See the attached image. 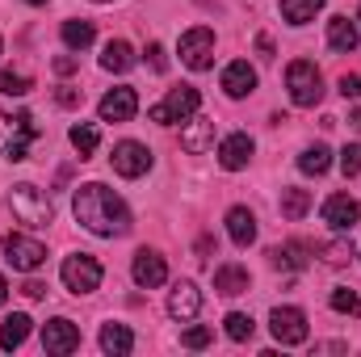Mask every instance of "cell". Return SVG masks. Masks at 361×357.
Returning <instances> with one entry per match:
<instances>
[{"instance_id": "ac0fdd59", "label": "cell", "mask_w": 361, "mask_h": 357, "mask_svg": "<svg viewBox=\"0 0 361 357\" xmlns=\"http://www.w3.org/2000/svg\"><path fill=\"white\" fill-rule=\"evenodd\" d=\"M227 236H231V244L248 248V244L257 240V214H252L248 206H231V210H227Z\"/></svg>"}, {"instance_id": "e0dca14e", "label": "cell", "mask_w": 361, "mask_h": 357, "mask_svg": "<svg viewBox=\"0 0 361 357\" xmlns=\"http://www.w3.org/2000/svg\"><path fill=\"white\" fill-rule=\"evenodd\" d=\"M180 147L189 152V156H202V152H210L214 147V122L210 118H189V126L180 131Z\"/></svg>"}, {"instance_id": "277c9868", "label": "cell", "mask_w": 361, "mask_h": 357, "mask_svg": "<svg viewBox=\"0 0 361 357\" xmlns=\"http://www.w3.org/2000/svg\"><path fill=\"white\" fill-rule=\"evenodd\" d=\"M197 105H202L197 89L180 85V89H169V97H164L160 105H152V109H147V118H152V122H160V126H173V122H189V118L197 114Z\"/></svg>"}, {"instance_id": "d4e9b609", "label": "cell", "mask_w": 361, "mask_h": 357, "mask_svg": "<svg viewBox=\"0 0 361 357\" xmlns=\"http://www.w3.org/2000/svg\"><path fill=\"white\" fill-rule=\"evenodd\" d=\"M298 169H302L307 177H324V173L332 169V152H328L324 143H311V147L298 156Z\"/></svg>"}, {"instance_id": "ee69618b", "label": "cell", "mask_w": 361, "mask_h": 357, "mask_svg": "<svg viewBox=\"0 0 361 357\" xmlns=\"http://www.w3.org/2000/svg\"><path fill=\"white\" fill-rule=\"evenodd\" d=\"M349 126H357V131H361V109H353V114H349Z\"/></svg>"}, {"instance_id": "3957f363", "label": "cell", "mask_w": 361, "mask_h": 357, "mask_svg": "<svg viewBox=\"0 0 361 357\" xmlns=\"http://www.w3.org/2000/svg\"><path fill=\"white\" fill-rule=\"evenodd\" d=\"M286 89H290V101H294V105L311 109V105L324 101V76H319V68H315L311 59H294V63L286 68Z\"/></svg>"}, {"instance_id": "b9f144b4", "label": "cell", "mask_w": 361, "mask_h": 357, "mask_svg": "<svg viewBox=\"0 0 361 357\" xmlns=\"http://www.w3.org/2000/svg\"><path fill=\"white\" fill-rule=\"evenodd\" d=\"M21 294H25V298H42V294H47V286H42V282H34V277H30V282H25V286H21Z\"/></svg>"}, {"instance_id": "8fae6325", "label": "cell", "mask_w": 361, "mask_h": 357, "mask_svg": "<svg viewBox=\"0 0 361 357\" xmlns=\"http://www.w3.org/2000/svg\"><path fill=\"white\" fill-rule=\"evenodd\" d=\"M130 277H135V286L156 290V286L169 282V265H164V257H160L156 248H139V253H135V265H130Z\"/></svg>"}, {"instance_id": "5bb4252c", "label": "cell", "mask_w": 361, "mask_h": 357, "mask_svg": "<svg viewBox=\"0 0 361 357\" xmlns=\"http://www.w3.org/2000/svg\"><path fill=\"white\" fill-rule=\"evenodd\" d=\"M252 152H257V143H252L244 131H235V135H227V139L219 143V164H223L227 173H240V169L252 164Z\"/></svg>"}, {"instance_id": "d6a6232c", "label": "cell", "mask_w": 361, "mask_h": 357, "mask_svg": "<svg viewBox=\"0 0 361 357\" xmlns=\"http://www.w3.org/2000/svg\"><path fill=\"white\" fill-rule=\"evenodd\" d=\"M30 89H34V80H30L25 72H17V68H4V72H0V92H4V97H25Z\"/></svg>"}, {"instance_id": "f35d334b", "label": "cell", "mask_w": 361, "mask_h": 357, "mask_svg": "<svg viewBox=\"0 0 361 357\" xmlns=\"http://www.w3.org/2000/svg\"><path fill=\"white\" fill-rule=\"evenodd\" d=\"M55 101H59L63 109H76V105H80V89H59L55 92Z\"/></svg>"}, {"instance_id": "484cf974", "label": "cell", "mask_w": 361, "mask_h": 357, "mask_svg": "<svg viewBox=\"0 0 361 357\" xmlns=\"http://www.w3.org/2000/svg\"><path fill=\"white\" fill-rule=\"evenodd\" d=\"M13 131H17V135L8 139V147H4V156H8V160L17 164V160H25V152H30V143H34V139L42 135V126H34V122H25V126H13Z\"/></svg>"}, {"instance_id": "f1b7e54d", "label": "cell", "mask_w": 361, "mask_h": 357, "mask_svg": "<svg viewBox=\"0 0 361 357\" xmlns=\"http://www.w3.org/2000/svg\"><path fill=\"white\" fill-rule=\"evenodd\" d=\"M68 139H72V147L80 152V160H89L92 152H97V143H101V131H97L92 122H76V126L68 131Z\"/></svg>"}, {"instance_id": "7bdbcfd3", "label": "cell", "mask_w": 361, "mask_h": 357, "mask_svg": "<svg viewBox=\"0 0 361 357\" xmlns=\"http://www.w3.org/2000/svg\"><path fill=\"white\" fill-rule=\"evenodd\" d=\"M210 248H214V240H210V236H202V240H197V257L206 261V257H210Z\"/></svg>"}, {"instance_id": "9a60e30c", "label": "cell", "mask_w": 361, "mask_h": 357, "mask_svg": "<svg viewBox=\"0 0 361 357\" xmlns=\"http://www.w3.org/2000/svg\"><path fill=\"white\" fill-rule=\"evenodd\" d=\"M223 92H227L231 101H240V97L257 92V68H252L248 59H235V63H227V68H223Z\"/></svg>"}, {"instance_id": "8d00e7d4", "label": "cell", "mask_w": 361, "mask_h": 357, "mask_svg": "<svg viewBox=\"0 0 361 357\" xmlns=\"http://www.w3.org/2000/svg\"><path fill=\"white\" fill-rule=\"evenodd\" d=\"M147 63H152V72H169V59H164V47L160 42L147 47Z\"/></svg>"}, {"instance_id": "74e56055", "label": "cell", "mask_w": 361, "mask_h": 357, "mask_svg": "<svg viewBox=\"0 0 361 357\" xmlns=\"http://www.w3.org/2000/svg\"><path fill=\"white\" fill-rule=\"evenodd\" d=\"M341 92L353 97V101H361V76H349V72H345V76H341Z\"/></svg>"}, {"instance_id": "9c48e42d", "label": "cell", "mask_w": 361, "mask_h": 357, "mask_svg": "<svg viewBox=\"0 0 361 357\" xmlns=\"http://www.w3.org/2000/svg\"><path fill=\"white\" fill-rule=\"evenodd\" d=\"M147 169H152V152H147L143 143H135V139H122V143L114 147V173H118V177L135 181V177H143Z\"/></svg>"}, {"instance_id": "8992f818", "label": "cell", "mask_w": 361, "mask_h": 357, "mask_svg": "<svg viewBox=\"0 0 361 357\" xmlns=\"http://www.w3.org/2000/svg\"><path fill=\"white\" fill-rule=\"evenodd\" d=\"M180 63L189 72H206L214 63V30H206V25L185 30L180 34Z\"/></svg>"}, {"instance_id": "30bf717a", "label": "cell", "mask_w": 361, "mask_h": 357, "mask_svg": "<svg viewBox=\"0 0 361 357\" xmlns=\"http://www.w3.org/2000/svg\"><path fill=\"white\" fill-rule=\"evenodd\" d=\"M42 349L55 357H68L80 349V328L72 324V320H51V324H42Z\"/></svg>"}, {"instance_id": "7c38bea8", "label": "cell", "mask_w": 361, "mask_h": 357, "mask_svg": "<svg viewBox=\"0 0 361 357\" xmlns=\"http://www.w3.org/2000/svg\"><path fill=\"white\" fill-rule=\"evenodd\" d=\"M361 219V202L357 198H349V193H332L328 202H324V223L332 227V231H353Z\"/></svg>"}, {"instance_id": "d6986e66", "label": "cell", "mask_w": 361, "mask_h": 357, "mask_svg": "<svg viewBox=\"0 0 361 357\" xmlns=\"http://www.w3.org/2000/svg\"><path fill=\"white\" fill-rule=\"evenodd\" d=\"M357 42H361V30L349 17H332V21H328V47H332V51L349 55V51H357Z\"/></svg>"}, {"instance_id": "52a82bcc", "label": "cell", "mask_w": 361, "mask_h": 357, "mask_svg": "<svg viewBox=\"0 0 361 357\" xmlns=\"http://www.w3.org/2000/svg\"><path fill=\"white\" fill-rule=\"evenodd\" d=\"M4 261L21 273H34V269L47 265V248L30 236H4Z\"/></svg>"}, {"instance_id": "6da1fadb", "label": "cell", "mask_w": 361, "mask_h": 357, "mask_svg": "<svg viewBox=\"0 0 361 357\" xmlns=\"http://www.w3.org/2000/svg\"><path fill=\"white\" fill-rule=\"evenodd\" d=\"M72 210H76V223H80L85 231H92V236H101V240H114V236H126V231H130V210H126V202H122L109 185H101V181H89V185L76 189Z\"/></svg>"}, {"instance_id": "603a6c76", "label": "cell", "mask_w": 361, "mask_h": 357, "mask_svg": "<svg viewBox=\"0 0 361 357\" xmlns=\"http://www.w3.org/2000/svg\"><path fill=\"white\" fill-rule=\"evenodd\" d=\"M101 68H105V72H130V68H135V51H130V42H122V38L105 42V51H101Z\"/></svg>"}, {"instance_id": "ba28073f", "label": "cell", "mask_w": 361, "mask_h": 357, "mask_svg": "<svg viewBox=\"0 0 361 357\" xmlns=\"http://www.w3.org/2000/svg\"><path fill=\"white\" fill-rule=\"evenodd\" d=\"M269 332L277 345H302L307 341V315L298 307H273Z\"/></svg>"}, {"instance_id": "f6af8a7d", "label": "cell", "mask_w": 361, "mask_h": 357, "mask_svg": "<svg viewBox=\"0 0 361 357\" xmlns=\"http://www.w3.org/2000/svg\"><path fill=\"white\" fill-rule=\"evenodd\" d=\"M4 298H8V282L0 277V307H4Z\"/></svg>"}, {"instance_id": "83f0119b", "label": "cell", "mask_w": 361, "mask_h": 357, "mask_svg": "<svg viewBox=\"0 0 361 357\" xmlns=\"http://www.w3.org/2000/svg\"><path fill=\"white\" fill-rule=\"evenodd\" d=\"M319 8H324V0H281V17H286L290 25H307V21H315Z\"/></svg>"}, {"instance_id": "1f68e13d", "label": "cell", "mask_w": 361, "mask_h": 357, "mask_svg": "<svg viewBox=\"0 0 361 357\" xmlns=\"http://www.w3.org/2000/svg\"><path fill=\"white\" fill-rule=\"evenodd\" d=\"M315 253H319L324 265H349L353 244H349V240H332V244H315Z\"/></svg>"}, {"instance_id": "cb8c5ba5", "label": "cell", "mask_w": 361, "mask_h": 357, "mask_svg": "<svg viewBox=\"0 0 361 357\" xmlns=\"http://www.w3.org/2000/svg\"><path fill=\"white\" fill-rule=\"evenodd\" d=\"M30 315H21V311H13V315H4L0 320V349H17L25 337H30Z\"/></svg>"}, {"instance_id": "c3c4849f", "label": "cell", "mask_w": 361, "mask_h": 357, "mask_svg": "<svg viewBox=\"0 0 361 357\" xmlns=\"http://www.w3.org/2000/svg\"><path fill=\"white\" fill-rule=\"evenodd\" d=\"M357 21H361V13H357Z\"/></svg>"}, {"instance_id": "836d02e7", "label": "cell", "mask_w": 361, "mask_h": 357, "mask_svg": "<svg viewBox=\"0 0 361 357\" xmlns=\"http://www.w3.org/2000/svg\"><path fill=\"white\" fill-rule=\"evenodd\" d=\"M328 303H332V311H341V315H361V298H357V290H349V286H336Z\"/></svg>"}, {"instance_id": "5b68a950", "label": "cell", "mask_w": 361, "mask_h": 357, "mask_svg": "<svg viewBox=\"0 0 361 357\" xmlns=\"http://www.w3.org/2000/svg\"><path fill=\"white\" fill-rule=\"evenodd\" d=\"M59 277H63V286H68L72 294H92V290L101 286L105 269H101V261L89 257V253H72V257L63 261V269H59Z\"/></svg>"}, {"instance_id": "7402d4cb", "label": "cell", "mask_w": 361, "mask_h": 357, "mask_svg": "<svg viewBox=\"0 0 361 357\" xmlns=\"http://www.w3.org/2000/svg\"><path fill=\"white\" fill-rule=\"evenodd\" d=\"M101 349L109 357H126L135 349V332H130L126 324H105V328H101Z\"/></svg>"}, {"instance_id": "60d3db41", "label": "cell", "mask_w": 361, "mask_h": 357, "mask_svg": "<svg viewBox=\"0 0 361 357\" xmlns=\"http://www.w3.org/2000/svg\"><path fill=\"white\" fill-rule=\"evenodd\" d=\"M4 122H8V126H25V122H34V118H30L25 109H8V114H4Z\"/></svg>"}, {"instance_id": "e575fe53", "label": "cell", "mask_w": 361, "mask_h": 357, "mask_svg": "<svg viewBox=\"0 0 361 357\" xmlns=\"http://www.w3.org/2000/svg\"><path fill=\"white\" fill-rule=\"evenodd\" d=\"M341 173H345V177H357L361 173V143H349V147L341 152Z\"/></svg>"}, {"instance_id": "4dcf8cb0", "label": "cell", "mask_w": 361, "mask_h": 357, "mask_svg": "<svg viewBox=\"0 0 361 357\" xmlns=\"http://www.w3.org/2000/svg\"><path fill=\"white\" fill-rule=\"evenodd\" d=\"M223 328H227V337H231L235 345H244V341H252V332H257V324H252V315H244V311H231V315L223 320Z\"/></svg>"}, {"instance_id": "7a4b0ae2", "label": "cell", "mask_w": 361, "mask_h": 357, "mask_svg": "<svg viewBox=\"0 0 361 357\" xmlns=\"http://www.w3.org/2000/svg\"><path fill=\"white\" fill-rule=\"evenodd\" d=\"M8 206H13V219H17V223H25V227H51V219H55L51 198H47L38 185H30V181L13 185Z\"/></svg>"}, {"instance_id": "ffe728a7", "label": "cell", "mask_w": 361, "mask_h": 357, "mask_svg": "<svg viewBox=\"0 0 361 357\" xmlns=\"http://www.w3.org/2000/svg\"><path fill=\"white\" fill-rule=\"evenodd\" d=\"M315 244H302V240H290V244H281V248H273L269 253V261L273 269H290V273H298V269H307V253H311Z\"/></svg>"}, {"instance_id": "4fadbf2b", "label": "cell", "mask_w": 361, "mask_h": 357, "mask_svg": "<svg viewBox=\"0 0 361 357\" xmlns=\"http://www.w3.org/2000/svg\"><path fill=\"white\" fill-rule=\"evenodd\" d=\"M97 114H101V122H130L139 114V92L135 89H109L101 97Z\"/></svg>"}, {"instance_id": "4316f807", "label": "cell", "mask_w": 361, "mask_h": 357, "mask_svg": "<svg viewBox=\"0 0 361 357\" xmlns=\"http://www.w3.org/2000/svg\"><path fill=\"white\" fill-rule=\"evenodd\" d=\"M63 47L68 51H85V47H92V38H97V30H92V21H63Z\"/></svg>"}, {"instance_id": "bcb514c9", "label": "cell", "mask_w": 361, "mask_h": 357, "mask_svg": "<svg viewBox=\"0 0 361 357\" xmlns=\"http://www.w3.org/2000/svg\"><path fill=\"white\" fill-rule=\"evenodd\" d=\"M25 4H47V0H25Z\"/></svg>"}, {"instance_id": "7dc6e473", "label": "cell", "mask_w": 361, "mask_h": 357, "mask_svg": "<svg viewBox=\"0 0 361 357\" xmlns=\"http://www.w3.org/2000/svg\"><path fill=\"white\" fill-rule=\"evenodd\" d=\"M97 4H114V0H97Z\"/></svg>"}, {"instance_id": "44dd1931", "label": "cell", "mask_w": 361, "mask_h": 357, "mask_svg": "<svg viewBox=\"0 0 361 357\" xmlns=\"http://www.w3.org/2000/svg\"><path fill=\"white\" fill-rule=\"evenodd\" d=\"M248 269L244 265H219L214 269V290L223 294V298H235V294H244L248 290Z\"/></svg>"}, {"instance_id": "2e32d148", "label": "cell", "mask_w": 361, "mask_h": 357, "mask_svg": "<svg viewBox=\"0 0 361 357\" xmlns=\"http://www.w3.org/2000/svg\"><path fill=\"white\" fill-rule=\"evenodd\" d=\"M197 311H202V290H197L193 282H177L173 294H169V315L185 324V320H193Z\"/></svg>"}, {"instance_id": "ab89813d", "label": "cell", "mask_w": 361, "mask_h": 357, "mask_svg": "<svg viewBox=\"0 0 361 357\" xmlns=\"http://www.w3.org/2000/svg\"><path fill=\"white\" fill-rule=\"evenodd\" d=\"M55 72H59V76H72V72H76V55H59V59H55Z\"/></svg>"}, {"instance_id": "f546056e", "label": "cell", "mask_w": 361, "mask_h": 357, "mask_svg": "<svg viewBox=\"0 0 361 357\" xmlns=\"http://www.w3.org/2000/svg\"><path fill=\"white\" fill-rule=\"evenodd\" d=\"M307 210H311V193H307V189H281V214H286L290 223H298Z\"/></svg>"}, {"instance_id": "d590c367", "label": "cell", "mask_w": 361, "mask_h": 357, "mask_svg": "<svg viewBox=\"0 0 361 357\" xmlns=\"http://www.w3.org/2000/svg\"><path fill=\"white\" fill-rule=\"evenodd\" d=\"M180 341H185V349H206L210 345V328H189Z\"/></svg>"}]
</instances>
